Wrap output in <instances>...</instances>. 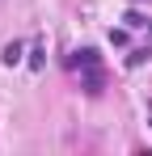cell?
<instances>
[{
	"label": "cell",
	"mask_w": 152,
	"mask_h": 156,
	"mask_svg": "<svg viewBox=\"0 0 152 156\" xmlns=\"http://www.w3.org/2000/svg\"><path fill=\"white\" fill-rule=\"evenodd\" d=\"M110 42L123 51L127 68H135V63H144L152 55V21H144L139 13H127L123 21L110 30Z\"/></svg>",
	"instance_id": "obj_1"
},
{
	"label": "cell",
	"mask_w": 152,
	"mask_h": 156,
	"mask_svg": "<svg viewBox=\"0 0 152 156\" xmlns=\"http://www.w3.org/2000/svg\"><path fill=\"white\" fill-rule=\"evenodd\" d=\"M68 68H72V76L80 80V89L101 93V84H106V68H101V55H97V51H76L72 59H68Z\"/></svg>",
	"instance_id": "obj_2"
}]
</instances>
